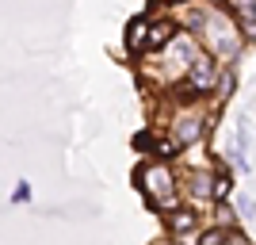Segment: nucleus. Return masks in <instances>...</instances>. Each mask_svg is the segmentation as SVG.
Instances as JSON below:
<instances>
[{"mask_svg":"<svg viewBox=\"0 0 256 245\" xmlns=\"http://www.w3.org/2000/svg\"><path fill=\"white\" fill-rule=\"evenodd\" d=\"M138 184L142 192H146V203L150 207H172L176 203V180H172V172L164 169V165H150V169L138 172Z\"/></svg>","mask_w":256,"mask_h":245,"instance_id":"obj_1","label":"nucleus"},{"mask_svg":"<svg viewBox=\"0 0 256 245\" xmlns=\"http://www.w3.org/2000/svg\"><path fill=\"white\" fill-rule=\"evenodd\" d=\"M195 27H203V39L210 50L218 54H234V23L226 20V16H218V12H210V16H199V23Z\"/></svg>","mask_w":256,"mask_h":245,"instance_id":"obj_2","label":"nucleus"},{"mask_svg":"<svg viewBox=\"0 0 256 245\" xmlns=\"http://www.w3.org/2000/svg\"><path fill=\"white\" fill-rule=\"evenodd\" d=\"M192 88L195 92H206V88L218 85V69H214V58H206V54H195L192 58Z\"/></svg>","mask_w":256,"mask_h":245,"instance_id":"obj_3","label":"nucleus"},{"mask_svg":"<svg viewBox=\"0 0 256 245\" xmlns=\"http://www.w3.org/2000/svg\"><path fill=\"white\" fill-rule=\"evenodd\" d=\"M206 134V123L199 111H184L180 119H176V146H192V142H199Z\"/></svg>","mask_w":256,"mask_h":245,"instance_id":"obj_4","label":"nucleus"},{"mask_svg":"<svg viewBox=\"0 0 256 245\" xmlns=\"http://www.w3.org/2000/svg\"><path fill=\"white\" fill-rule=\"evenodd\" d=\"M195 226H199V214H195L192 207H176V211L168 214V230L172 234H192Z\"/></svg>","mask_w":256,"mask_h":245,"instance_id":"obj_5","label":"nucleus"},{"mask_svg":"<svg viewBox=\"0 0 256 245\" xmlns=\"http://www.w3.org/2000/svg\"><path fill=\"white\" fill-rule=\"evenodd\" d=\"M176 35H180V27L172 20H160L150 27V46H164V43H176Z\"/></svg>","mask_w":256,"mask_h":245,"instance_id":"obj_6","label":"nucleus"},{"mask_svg":"<svg viewBox=\"0 0 256 245\" xmlns=\"http://www.w3.org/2000/svg\"><path fill=\"white\" fill-rule=\"evenodd\" d=\"M146 43H150V20H130V27H126V46H130V50H142Z\"/></svg>","mask_w":256,"mask_h":245,"instance_id":"obj_7","label":"nucleus"},{"mask_svg":"<svg viewBox=\"0 0 256 245\" xmlns=\"http://www.w3.org/2000/svg\"><path fill=\"white\" fill-rule=\"evenodd\" d=\"M230 188H234V176H230V172H222V176H214V180H210V195H214V199H226Z\"/></svg>","mask_w":256,"mask_h":245,"instance_id":"obj_8","label":"nucleus"},{"mask_svg":"<svg viewBox=\"0 0 256 245\" xmlns=\"http://www.w3.org/2000/svg\"><path fill=\"white\" fill-rule=\"evenodd\" d=\"M226 237H230V230H226V226H214V230L199 234V245H226Z\"/></svg>","mask_w":256,"mask_h":245,"instance_id":"obj_9","label":"nucleus"},{"mask_svg":"<svg viewBox=\"0 0 256 245\" xmlns=\"http://www.w3.org/2000/svg\"><path fill=\"white\" fill-rule=\"evenodd\" d=\"M234 8L241 12V20H245L248 27H256V0H234Z\"/></svg>","mask_w":256,"mask_h":245,"instance_id":"obj_10","label":"nucleus"},{"mask_svg":"<svg viewBox=\"0 0 256 245\" xmlns=\"http://www.w3.org/2000/svg\"><path fill=\"white\" fill-rule=\"evenodd\" d=\"M210 180H214V176H195V184H192V192L199 195V199H206V195H210Z\"/></svg>","mask_w":256,"mask_h":245,"instance_id":"obj_11","label":"nucleus"},{"mask_svg":"<svg viewBox=\"0 0 256 245\" xmlns=\"http://www.w3.org/2000/svg\"><path fill=\"white\" fill-rule=\"evenodd\" d=\"M12 203H31V184H27V180L16 184V192H12Z\"/></svg>","mask_w":256,"mask_h":245,"instance_id":"obj_12","label":"nucleus"},{"mask_svg":"<svg viewBox=\"0 0 256 245\" xmlns=\"http://www.w3.org/2000/svg\"><path fill=\"white\" fill-rule=\"evenodd\" d=\"M134 149H142V153H153V149H157L153 134H134Z\"/></svg>","mask_w":256,"mask_h":245,"instance_id":"obj_13","label":"nucleus"},{"mask_svg":"<svg viewBox=\"0 0 256 245\" xmlns=\"http://www.w3.org/2000/svg\"><path fill=\"white\" fill-rule=\"evenodd\" d=\"M241 211H245L248 218H256V203H252V199H241Z\"/></svg>","mask_w":256,"mask_h":245,"instance_id":"obj_14","label":"nucleus"},{"mask_svg":"<svg viewBox=\"0 0 256 245\" xmlns=\"http://www.w3.org/2000/svg\"><path fill=\"white\" fill-rule=\"evenodd\" d=\"M226 245H248V241H245L241 234H230V237H226Z\"/></svg>","mask_w":256,"mask_h":245,"instance_id":"obj_15","label":"nucleus"},{"mask_svg":"<svg viewBox=\"0 0 256 245\" xmlns=\"http://www.w3.org/2000/svg\"><path fill=\"white\" fill-rule=\"evenodd\" d=\"M153 4H168V0H153Z\"/></svg>","mask_w":256,"mask_h":245,"instance_id":"obj_16","label":"nucleus"},{"mask_svg":"<svg viewBox=\"0 0 256 245\" xmlns=\"http://www.w3.org/2000/svg\"><path fill=\"white\" fill-rule=\"evenodd\" d=\"M157 245H168V241H157Z\"/></svg>","mask_w":256,"mask_h":245,"instance_id":"obj_17","label":"nucleus"}]
</instances>
